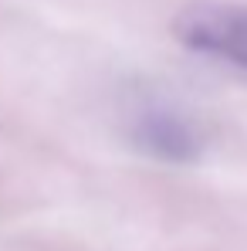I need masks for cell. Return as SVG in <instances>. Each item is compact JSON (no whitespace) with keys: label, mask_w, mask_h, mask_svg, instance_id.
Returning <instances> with one entry per match:
<instances>
[{"label":"cell","mask_w":247,"mask_h":251,"mask_svg":"<svg viewBox=\"0 0 247 251\" xmlns=\"http://www.w3.org/2000/svg\"><path fill=\"white\" fill-rule=\"evenodd\" d=\"M173 34L197 54H210L247 72V7L237 3H193L186 7Z\"/></svg>","instance_id":"cell-1"},{"label":"cell","mask_w":247,"mask_h":251,"mask_svg":"<svg viewBox=\"0 0 247 251\" xmlns=\"http://www.w3.org/2000/svg\"><path fill=\"white\" fill-rule=\"evenodd\" d=\"M129 136L139 150L156 160L190 163L200 156V129L190 116L163 102H142L129 116Z\"/></svg>","instance_id":"cell-2"}]
</instances>
